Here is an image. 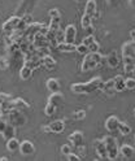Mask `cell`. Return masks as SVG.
<instances>
[{
	"mask_svg": "<svg viewBox=\"0 0 135 161\" xmlns=\"http://www.w3.org/2000/svg\"><path fill=\"white\" fill-rule=\"evenodd\" d=\"M104 64H107V60H105V56L100 53V51L99 52H88L83 57L81 70L83 73H87L90 70H93L95 68L103 66Z\"/></svg>",
	"mask_w": 135,
	"mask_h": 161,
	"instance_id": "6da1fadb",
	"label": "cell"
},
{
	"mask_svg": "<svg viewBox=\"0 0 135 161\" xmlns=\"http://www.w3.org/2000/svg\"><path fill=\"white\" fill-rule=\"evenodd\" d=\"M103 79L100 77H93L86 83H73L70 86V91L77 95H85V94H92L99 90Z\"/></svg>",
	"mask_w": 135,
	"mask_h": 161,
	"instance_id": "7a4b0ae2",
	"label": "cell"
},
{
	"mask_svg": "<svg viewBox=\"0 0 135 161\" xmlns=\"http://www.w3.org/2000/svg\"><path fill=\"white\" fill-rule=\"evenodd\" d=\"M103 142L108 151V160H116L120 155V147H118L117 139L112 135H107L103 138Z\"/></svg>",
	"mask_w": 135,
	"mask_h": 161,
	"instance_id": "3957f363",
	"label": "cell"
},
{
	"mask_svg": "<svg viewBox=\"0 0 135 161\" xmlns=\"http://www.w3.org/2000/svg\"><path fill=\"white\" fill-rule=\"evenodd\" d=\"M7 118H8V122L12 124L16 127L24 126L26 124V116L22 113V110L18 109V108L9 109L8 113H7Z\"/></svg>",
	"mask_w": 135,
	"mask_h": 161,
	"instance_id": "277c9868",
	"label": "cell"
},
{
	"mask_svg": "<svg viewBox=\"0 0 135 161\" xmlns=\"http://www.w3.org/2000/svg\"><path fill=\"white\" fill-rule=\"evenodd\" d=\"M20 19H21V17L12 16V17L8 18L7 21L3 24L2 30H3V33L5 34V36H9L10 34H13L16 31V27H17V24L20 22Z\"/></svg>",
	"mask_w": 135,
	"mask_h": 161,
	"instance_id": "5b68a950",
	"label": "cell"
},
{
	"mask_svg": "<svg viewBox=\"0 0 135 161\" xmlns=\"http://www.w3.org/2000/svg\"><path fill=\"white\" fill-rule=\"evenodd\" d=\"M93 147H95V151H96L99 158L108 160V151H107L105 144H104V142H103V139H95L93 140Z\"/></svg>",
	"mask_w": 135,
	"mask_h": 161,
	"instance_id": "8992f818",
	"label": "cell"
},
{
	"mask_svg": "<svg viewBox=\"0 0 135 161\" xmlns=\"http://www.w3.org/2000/svg\"><path fill=\"white\" fill-rule=\"evenodd\" d=\"M20 153L22 156H31L34 152H35V147L34 144L30 142V140H22V142H20Z\"/></svg>",
	"mask_w": 135,
	"mask_h": 161,
	"instance_id": "52a82bcc",
	"label": "cell"
},
{
	"mask_svg": "<svg viewBox=\"0 0 135 161\" xmlns=\"http://www.w3.org/2000/svg\"><path fill=\"white\" fill-rule=\"evenodd\" d=\"M33 46L35 48H42V47H49V40L46 36V34L42 33H37L33 38ZM51 48V47H49ZM52 49V48H51Z\"/></svg>",
	"mask_w": 135,
	"mask_h": 161,
	"instance_id": "ba28073f",
	"label": "cell"
},
{
	"mask_svg": "<svg viewBox=\"0 0 135 161\" xmlns=\"http://www.w3.org/2000/svg\"><path fill=\"white\" fill-rule=\"evenodd\" d=\"M120 122H121V121L118 119L117 116H109L105 119V124H104V126H105V129L108 130L109 133H116L117 130H118Z\"/></svg>",
	"mask_w": 135,
	"mask_h": 161,
	"instance_id": "9c48e42d",
	"label": "cell"
},
{
	"mask_svg": "<svg viewBox=\"0 0 135 161\" xmlns=\"http://www.w3.org/2000/svg\"><path fill=\"white\" fill-rule=\"evenodd\" d=\"M64 35H65V42L74 43L76 42V38H77V27L73 25V24H69L65 27V30H64Z\"/></svg>",
	"mask_w": 135,
	"mask_h": 161,
	"instance_id": "30bf717a",
	"label": "cell"
},
{
	"mask_svg": "<svg viewBox=\"0 0 135 161\" xmlns=\"http://www.w3.org/2000/svg\"><path fill=\"white\" fill-rule=\"evenodd\" d=\"M68 139H69L70 144L76 148V147H78L81 144H83V142H85V135H83L82 131H74V133H71L68 136Z\"/></svg>",
	"mask_w": 135,
	"mask_h": 161,
	"instance_id": "8fae6325",
	"label": "cell"
},
{
	"mask_svg": "<svg viewBox=\"0 0 135 161\" xmlns=\"http://www.w3.org/2000/svg\"><path fill=\"white\" fill-rule=\"evenodd\" d=\"M121 51H122V57H131V58H135V43L132 42V40L123 43Z\"/></svg>",
	"mask_w": 135,
	"mask_h": 161,
	"instance_id": "7c38bea8",
	"label": "cell"
},
{
	"mask_svg": "<svg viewBox=\"0 0 135 161\" xmlns=\"http://www.w3.org/2000/svg\"><path fill=\"white\" fill-rule=\"evenodd\" d=\"M105 60H107V65H108L110 69L118 68V65H120V63H121V60H120V57H118V55H117L116 51H112L110 53H108V55L105 56Z\"/></svg>",
	"mask_w": 135,
	"mask_h": 161,
	"instance_id": "4fadbf2b",
	"label": "cell"
},
{
	"mask_svg": "<svg viewBox=\"0 0 135 161\" xmlns=\"http://www.w3.org/2000/svg\"><path fill=\"white\" fill-rule=\"evenodd\" d=\"M100 91H103L105 95H113V94H116V90H114V80L113 78L112 79H108L107 82H101L100 87H99Z\"/></svg>",
	"mask_w": 135,
	"mask_h": 161,
	"instance_id": "5bb4252c",
	"label": "cell"
},
{
	"mask_svg": "<svg viewBox=\"0 0 135 161\" xmlns=\"http://www.w3.org/2000/svg\"><path fill=\"white\" fill-rule=\"evenodd\" d=\"M48 126L51 129V133L61 134L65 130V121L64 119H55L53 122H51Z\"/></svg>",
	"mask_w": 135,
	"mask_h": 161,
	"instance_id": "9a60e30c",
	"label": "cell"
},
{
	"mask_svg": "<svg viewBox=\"0 0 135 161\" xmlns=\"http://www.w3.org/2000/svg\"><path fill=\"white\" fill-rule=\"evenodd\" d=\"M120 155L122 157H125L126 160H130V158H132L135 156V149L130 144H122L120 147Z\"/></svg>",
	"mask_w": 135,
	"mask_h": 161,
	"instance_id": "2e32d148",
	"label": "cell"
},
{
	"mask_svg": "<svg viewBox=\"0 0 135 161\" xmlns=\"http://www.w3.org/2000/svg\"><path fill=\"white\" fill-rule=\"evenodd\" d=\"M9 60H10V66L13 65V68H17L20 65H24V53L21 51H17L14 53L9 55Z\"/></svg>",
	"mask_w": 135,
	"mask_h": 161,
	"instance_id": "e0dca14e",
	"label": "cell"
},
{
	"mask_svg": "<svg viewBox=\"0 0 135 161\" xmlns=\"http://www.w3.org/2000/svg\"><path fill=\"white\" fill-rule=\"evenodd\" d=\"M40 63H42V66H44L47 70H53L56 68V60L52 57L51 55H46L40 58Z\"/></svg>",
	"mask_w": 135,
	"mask_h": 161,
	"instance_id": "ac0fdd59",
	"label": "cell"
},
{
	"mask_svg": "<svg viewBox=\"0 0 135 161\" xmlns=\"http://www.w3.org/2000/svg\"><path fill=\"white\" fill-rule=\"evenodd\" d=\"M59 51L64 52V53H73L76 51V43H68V42H62L60 44H57L56 47Z\"/></svg>",
	"mask_w": 135,
	"mask_h": 161,
	"instance_id": "d6986e66",
	"label": "cell"
},
{
	"mask_svg": "<svg viewBox=\"0 0 135 161\" xmlns=\"http://www.w3.org/2000/svg\"><path fill=\"white\" fill-rule=\"evenodd\" d=\"M48 103L59 107L64 103V96H62V94H60V91L59 92H51V95L48 97Z\"/></svg>",
	"mask_w": 135,
	"mask_h": 161,
	"instance_id": "ffe728a7",
	"label": "cell"
},
{
	"mask_svg": "<svg viewBox=\"0 0 135 161\" xmlns=\"http://www.w3.org/2000/svg\"><path fill=\"white\" fill-rule=\"evenodd\" d=\"M113 80H114V90H116V92H122L126 90L123 75H116L113 78Z\"/></svg>",
	"mask_w": 135,
	"mask_h": 161,
	"instance_id": "44dd1931",
	"label": "cell"
},
{
	"mask_svg": "<svg viewBox=\"0 0 135 161\" xmlns=\"http://www.w3.org/2000/svg\"><path fill=\"white\" fill-rule=\"evenodd\" d=\"M46 86H47L49 92H59L60 91V87H61L59 79H56V78H49L47 82H46Z\"/></svg>",
	"mask_w": 135,
	"mask_h": 161,
	"instance_id": "7402d4cb",
	"label": "cell"
},
{
	"mask_svg": "<svg viewBox=\"0 0 135 161\" xmlns=\"http://www.w3.org/2000/svg\"><path fill=\"white\" fill-rule=\"evenodd\" d=\"M2 136L5 140H8L10 138H14L16 136V126H13L12 124L8 122L7 126H5V129H4V131H3V134H2Z\"/></svg>",
	"mask_w": 135,
	"mask_h": 161,
	"instance_id": "603a6c76",
	"label": "cell"
},
{
	"mask_svg": "<svg viewBox=\"0 0 135 161\" xmlns=\"http://www.w3.org/2000/svg\"><path fill=\"white\" fill-rule=\"evenodd\" d=\"M10 105H12V108H18V109H27L30 108V104L27 102H25L24 99L21 97H14L10 100Z\"/></svg>",
	"mask_w": 135,
	"mask_h": 161,
	"instance_id": "cb8c5ba5",
	"label": "cell"
},
{
	"mask_svg": "<svg viewBox=\"0 0 135 161\" xmlns=\"http://www.w3.org/2000/svg\"><path fill=\"white\" fill-rule=\"evenodd\" d=\"M33 73H34V70L31 69L30 66L22 65V66H21V69H20V78L22 79V80H27V79L31 78Z\"/></svg>",
	"mask_w": 135,
	"mask_h": 161,
	"instance_id": "d4e9b609",
	"label": "cell"
},
{
	"mask_svg": "<svg viewBox=\"0 0 135 161\" xmlns=\"http://www.w3.org/2000/svg\"><path fill=\"white\" fill-rule=\"evenodd\" d=\"M98 11V5H96V0H87V3L85 5V13L88 16H93L95 12Z\"/></svg>",
	"mask_w": 135,
	"mask_h": 161,
	"instance_id": "484cf974",
	"label": "cell"
},
{
	"mask_svg": "<svg viewBox=\"0 0 135 161\" xmlns=\"http://www.w3.org/2000/svg\"><path fill=\"white\" fill-rule=\"evenodd\" d=\"M18 148H20V140L16 139V136L7 140V149L9 152H16Z\"/></svg>",
	"mask_w": 135,
	"mask_h": 161,
	"instance_id": "4316f807",
	"label": "cell"
},
{
	"mask_svg": "<svg viewBox=\"0 0 135 161\" xmlns=\"http://www.w3.org/2000/svg\"><path fill=\"white\" fill-rule=\"evenodd\" d=\"M10 68V60L9 55H2L0 56V70H7Z\"/></svg>",
	"mask_w": 135,
	"mask_h": 161,
	"instance_id": "83f0119b",
	"label": "cell"
},
{
	"mask_svg": "<svg viewBox=\"0 0 135 161\" xmlns=\"http://www.w3.org/2000/svg\"><path fill=\"white\" fill-rule=\"evenodd\" d=\"M117 131H118L122 136H126V135H129V134L131 133V127H130V125L125 124V122H120V125H118V130H117Z\"/></svg>",
	"mask_w": 135,
	"mask_h": 161,
	"instance_id": "f1b7e54d",
	"label": "cell"
},
{
	"mask_svg": "<svg viewBox=\"0 0 135 161\" xmlns=\"http://www.w3.org/2000/svg\"><path fill=\"white\" fill-rule=\"evenodd\" d=\"M48 16L52 21H57V22H61V13L57 8H52L48 11Z\"/></svg>",
	"mask_w": 135,
	"mask_h": 161,
	"instance_id": "f546056e",
	"label": "cell"
},
{
	"mask_svg": "<svg viewBox=\"0 0 135 161\" xmlns=\"http://www.w3.org/2000/svg\"><path fill=\"white\" fill-rule=\"evenodd\" d=\"M91 25H92V17L85 13V14L82 16V18H81V26H82V29L86 30V29L90 27Z\"/></svg>",
	"mask_w": 135,
	"mask_h": 161,
	"instance_id": "4dcf8cb0",
	"label": "cell"
},
{
	"mask_svg": "<svg viewBox=\"0 0 135 161\" xmlns=\"http://www.w3.org/2000/svg\"><path fill=\"white\" fill-rule=\"evenodd\" d=\"M56 110H57V107L56 105L51 104V103H47V105L44 107V114L48 116V117H52V116L56 113Z\"/></svg>",
	"mask_w": 135,
	"mask_h": 161,
	"instance_id": "1f68e13d",
	"label": "cell"
},
{
	"mask_svg": "<svg viewBox=\"0 0 135 161\" xmlns=\"http://www.w3.org/2000/svg\"><path fill=\"white\" fill-rule=\"evenodd\" d=\"M76 52L79 53V55L85 56V55L88 53L90 51H88V47H87V46H85L83 43H81V44H77V46H76Z\"/></svg>",
	"mask_w": 135,
	"mask_h": 161,
	"instance_id": "d6a6232c",
	"label": "cell"
},
{
	"mask_svg": "<svg viewBox=\"0 0 135 161\" xmlns=\"http://www.w3.org/2000/svg\"><path fill=\"white\" fill-rule=\"evenodd\" d=\"M7 124H8L7 114H4V113H0V135L3 134V131H4V129H5Z\"/></svg>",
	"mask_w": 135,
	"mask_h": 161,
	"instance_id": "836d02e7",
	"label": "cell"
},
{
	"mask_svg": "<svg viewBox=\"0 0 135 161\" xmlns=\"http://www.w3.org/2000/svg\"><path fill=\"white\" fill-rule=\"evenodd\" d=\"M76 151H77V155L81 157H85L87 155V147L85 144H81V146L76 147Z\"/></svg>",
	"mask_w": 135,
	"mask_h": 161,
	"instance_id": "e575fe53",
	"label": "cell"
},
{
	"mask_svg": "<svg viewBox=\"0 0 135 161\" xmlns=\"http://www.w3.org/2000/svg\"><path fill=\"white\" fill-rule=\"evenodd\" d=\"M125 86H126V90H135V78H126L125 79Z\"/></svg>",
	"mask_w": 135,
	"mask_h": 161,
	"instance_id": "d590c367",
	"label": "cell"
},
{
	"mask_svg": "<svg viewBox=\"0 0 135 161\" xmlns=\"http://www.w3.org/2000/svg\"><path fill=\"white\" fill-rule=\"evenodd\" d=\"M60 151H61V155H62V156H65V157H66L69 153H71V152H73L71 146H69V144H62Z\"/></svg>",
	"mask_w": 135,
	"mask_h": 161,
	"instance_id": "8d00e7d4",
	"label": "cell"
},
{
	"mask_svg": "<svg viewBox=\"0 0 135 161\" xmlns=\"http://www.w3.org/2000/svg\"><path fill=\"white\" fill-rule=\"evenodd\" d=\"M56 42L57 44L62 43V42H65V35H64V30H62L61 27L59 29V31L56 33Z\"/></svg>",
	"mask_w": 135,
	"mask_h": 161,
	"instance_id": "74e56055",
	"label": "cell"
},
{
	"mask_svg": "<svg viewBox=\"0 0 135 161\" xmlns=\"http://www.w3.org/2000/svg\"><path fill=\"white\" fill-rule=\"evenodd\" d=\"M95 40H96V39H95V35H93V34H88L87 36H85V38H83L82 43L85 44V46H87V47H88V46H90L92 42H95Z\"/></svg>",
	"mask_w": 135,
	"mask_h": 161,
	"instance_id": "f35d334b",
	"label": "cell"
},
{
	"mask_svg": "<svg viewBox=\"0 0 135 161\" xmlns=\"http://www.w3.org/2000/svg\"><path fill=\"white\" fill-rule=\"evenodd\" d=\"M86 117V112H85V110H76V112L74 113H73V118H74V119H83V118H85Z\"/></svg>",
	"mask_w": 135,
	"mask_h": 161,
	"instance_id": "ab89813d",
	"label": "cell"
},
{
	"mask_svg": "<svg viewBox=\"0 0 135 161\" xmlns=\"http://www.w3.org/2000/svg\"><path fill=\"white\" fill-rule=\"evenodd\" d=\"M88 51H90V52H99V51H100V44L96 42V40H95V42H92V43L88 46Z\"/></svg>",
	"mask_w": 135,
	"mask_h": 161,
	"instance_id": "60d3db41",
	"label": "cell"
},
{
	"mask_svg": "<svg viewBox=\"0 0 135 161\" xmlns=\"http://www.w3.org/2000/svg\"><path fill=\"white\" fill-rule=\"evenodd\" d=\"M135 69V64H123V72L126 74H131Z\"/></svg>",
	"mask_w": 135,
	"mask_h": 161,
	"instance_id": "b9f144b4",
	"label": "cell"
},
{
	"mask_svg": "<svg viewBox=\"0 0 135 161\" xmlns=\"http://www.w3.org/2000/svg\"><path fill=\"white\" fill-rule=\"evenodd\" d=\"M66 160H68V161H79V160H82V158H81V156H78L77 153H73V152H71V153H69V155L66 156Z\"/></svg>",
	"mask_w": 135,
	"mask_h": 161,
	"instance_id": "7bdbcfd3",
	"label": "cell"
},
{
	"mask_svg": "<svg viewBox=\"0 0 135 161\" xmlns=\"http://www.w3.org/2000/svg\"><path fill=\"white\" fill-rule=\"evenodd\" d=\"M21 18H22V19H24V21H25L26 24H31V22H33V18H31V16H30L29 13H26L25 16H22Z\"/></svg>",
	"mask_w": 135,
	"mask_h": 161,
	"instance_id": "ee69618b",
	"label": "cell"
},
{
	"mask_svg": "<svg viewBox=\"0 0 135 161\" xmlns=\"http://www.w3.org/2000/svg\"><path fill=\"white\" fill-rule=\"evenodd\" d=\"M123 64H135V58H131V57H123Z\"/></svg>",
	"mask_w": 135,
	"mask_h": 161,
	"instance_id": "f6af8a7d",
	"label": "cell"
},
{
	"mask_svg": "<svg viewBox=\"0 0 135 161\" xmlns=\"http://www.w3.org/2000/svg\"><path fill=\"white\" fill-rule=\"evenodd\" d=\"M42 131L46 133V134H49L51 133V129H49L48 125H44V126H42Z\"/></svg>",
	"mask_w": 135,
	"mask_h": 161,
	"instance_id": "bcb514c9",
	"label": "cell"
},
{
	"mask_svg": "<svg viewBox=\"0 0 135 161\" xmlns=\"http://www.w3.org/2000/svg\"><path fill=\"white\" fill-rule=\"evenodd\" d=\"M130 36H131V40L135 43V30H131L130 31Z\"/></svg>",
	"mask_w": 135,
	"mask_h": 161,
	"instance_id": "7dc6e473",
	"label": "cell"
},
{
	"mask_svg": "<svg viewBox=\"0 0 135 161\" xmlns=\"http://www.w3.org/2000/svg\"><path fill=\"white\" fill-rule=\"evenodd\" d=\"M120 0H107V3L109 4V5H113V4H116V3H118Z\"/></svg>",
	"mask_w": 135,
	"mask_h": 161,
	"instance_id": "c3c4849f",
	"label": "cell"
},
{
	"mask_svg": "<svg viewBox=\"0 0 135 161\" xmlns=\"http://www.w3.org/2000/svg\"><path fill=\"white\" fill-rule=\"evenodd\" d=\"M7 160H9L7 156H2V157H0V161H7Z\"/></svg>",
	"mask_w": 135,
	"mask_h": 161,
	"instance_id": "681fc988",
	"label": "cell"
},
{
	"mask_svg": "<svg viewBox=\"0 0 135 161\" xmlns=\"http://www.w3.org/2000/svg\"><path fill=\"white\" fill-rule=\"evenodd\" d=\"M76 3H82V2H85V0H74Z\"/></svg>",
	"mask_w": 135,
	"mask_h": 161,
	"instance_id": "f907efd6",
	"label": "cell"
},
{
	"mask_svg": "<svg viewBox=\"0 0 135 161\" xmlns=\"http://www.w3.org/2000/svg\"><path fill=\"white\" fill-rule=\"evenodd\" d=\"M0 113H2V105H0Z\"/></svg>",
	"mask_w": 135,
	"mask_h": 161,
	"instance_id": "816d5d0a",
	"label": "cell"
},
{
	"mask_svg": "<svg viewBox=\"0 0 135 161\" xmlns=\"http://www.w3.org/2000/svg\"><path fill=\"white\" fill-rule=\"evenodd\" d=\"M0 46H2V39H0Z\"/></svg>",
	"mask_w": 135,
	"mask_h": 161,
	"instance_id": "f5cc1de1",
	"label": "cell"
},
{
	"mask_svg": "<svg viewBox=\"0 0 135 161\" xmlns=\"http://www.w3.org/2000/svg\"><path fill=\"white\" fill-rule=\"evenodd\" d=\"M134 114H135V109H134Z\"/></svg>",
	"mask_w": 135,
	"mask_h": 161,
	"instance_id": "db71d44e",
	"label": "cell"
},
{
	"mask_svg": "<svg viewBox=\"0 0 135 161\" xmlns=\"http://www.w3.org/2000/svg\"><path fill=\"white\" fill-rule=\"evenodd\" d=\"M134 140H135V136H134Z\"/></svg>",
	"mask_w": 135,
	"mask_h": 161,
	"instance_id": "11a10c76",
	"label": "cell"
}]
</instances>
